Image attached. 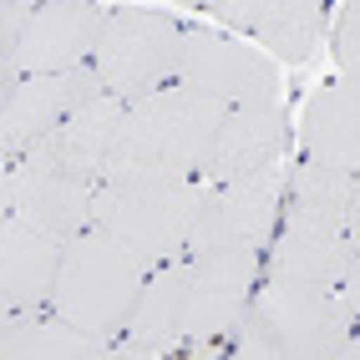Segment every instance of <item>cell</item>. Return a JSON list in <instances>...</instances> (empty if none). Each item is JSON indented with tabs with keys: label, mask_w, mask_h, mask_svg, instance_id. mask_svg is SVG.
<instances>
[{
	"label": "cell",
	"mask_w": 360,
	"mask_h": 360,
	"mask_svg": "<svg viewBox=\"0 0 360 360\" xmlns=\"http://www.w3.org/2000/svg\"><path fill=\"white\" fill-rule=\"evenodd\" d=\"M350 244L360 249V173H355V188H350Z\"/></svg>",
	"instance_id": "cell-23"
},
{
	"label": "cell",
	"mask_w": 360,
	"mask_h": 360,
	"mask_svg": "<svg viewBox=\"0 0 360 360\" xmlns=\"http://www.w3.org/2000/svg\"><path fill=\"white\" fill-rule=\"evenodd\" d=\"M274 158H290V117H284V97L274 102H238L224 112L219 137L208 148L203 162V183H224L238 178L259 162H274Z\"/></svg>",
	"instance_id": "cell-15"
},
{
	"label": "cell",
	"mask_w": 360,
	"mask_h": 360,
	"mask_svg": "<svg viewBox=\"0 0 360 360\" xmlns=\"http://www.w3.org/2000/svg\"><path fill=\"white\" fill-rule=\"evenodd\" d=\"M97 188L91 178H77L66 167L46 162L36 153L15 158L0 167V213L31 224L51 238H77L82 229H91V213H97Z\"/></svg>",
	"instance_id": "cell-8"
},
{
	"label": "cell",
	"mask_w": 360,
	"mask_h": 360,
	"mask_svg": "<svg viewBox=\"0 0 360 360\" xmlns=\"http://www.w3.org/2000/svg\"><path fill=\"white\" fill-rule=\"evenodd\" d=\"M0 355L6 360H112V345L77 330L56 309L0 315Z\"/></svg>",
	"instance_id": "cell-19"
},
{
	"label": "cell",
	"mask_w": 360,
	"mask_h": 360,
	"mask_svg": "<svg viewBox=\"0 0 360 360\" xmlns=\"http://www.w3.org/2000/svg\"><path fill=\"white\" fill-rule=\"evenodd\" d=\"M360 320L335 284L264 274L244 325L229 335V355L238 360H335L345 335Z\"/></svg>",
	"instance_id": "cell-3"
},
{
	"label": "cell",
	"mask_w": 360,
	"mask_h": 360,
	"mask_svg": "<svg viewBox=\"0 0 360 360\" xmlns=\"http://www.w3.org/2000/svg\"><path fill=\"white\" fill-rule=\"evenodd\" d=\"M122 117H127V102L112 97V91H102V97L82 102L56 132H46L31 153L46 158V162H56V167H66V173H77V178L102 183L107 162H112V148H117V132H122Z\"/></svg>",
	"instance_id": "cell-17"
},
{
	"label": "cell",
	"mask_w": 360,
	"mask_h": 360,
	"mask_svg": "<svg viewBox=\"0 0 360 360\" xmlns=\"http://www.w3.org/2000/svg\"><path fill=\"white\" fill-rule=\"evenodd\" d=\"M264 284V249H208L193 254L188 295V350H213L244 325Z\"/></svg>",
	"instance_id": "cell-9"
},
{
	"label": "cell",
	"mask_w": 360,
	"mask_h": 360,
	"mask_svg": "<svg viewBox=\"0 0 360 360\" xmlns=\"http://www.w3.org/2000/svg\"><path fill=\"white\" fill-rule=\"evenodd\" d=\"M213 15L229 31L259 41L284 66H304L325 36V6L320 0H224Z\"/></svg>",
	"instance_id": "cell-14"
},
{
	"label": "cell",
	"mask_w": 360,
	"mask_h": 360,
	"mask_svg": "<svg viewBox=\"0 0 360 360\" xmlns=\"http://www.w3.org/2000/svg\"><path fill=\"white\" fill-rule=\"evenodd\" d=\"M350 188L355 178L340 167H325L315 158H300L290 167L279 229L264 249V274L309 279V284H340L355 244H350Z\"/></svg>",
	"instance_id": "cell-2"
},
{
	"label": "cell",
	"mask_w": 360,
	"mask_h": 360,
	"mask_svg": "<svg viewBox=\"0 0 360 360\" xmlns=\"http://www.w3.org/2000/svg\"><path fill=\"white\" fill-rule=\"evenodd\" d=\"M107 6L97 0H36L20 41V66L31 71H71L97 56V41L107 31Z\"/></svg>",
	"instance_id": "cell-13"
},
{
	"label": "cell",
	"mask_w": 360,
	"mask_h": 360,
	"mask_svg": "<svg viewBox=\"0 0 360 360\" xmlns=\"http://www.w3.org/2000/svg\"><path fill=\"white\" fill-rule=\"evenodd\" d=\"M290 158L259 162L238 178L208 183L203 213L193 229V254L208 249H269L284 213V188H290Z\"/></svg>",
	"instance_id": "cell-7"
},
{
	"label": "cell",
	"mask_w": 360,
	"mask_h": 360,
	"mask_svg": "<svg viewBox=\"0 0 360 360\" xmlns=\"http://www.w3.org/2000/svg\"><path fill=\"white\" fill-rule=\"evenodd\" d=\"M61 238L0 213V315L20 309H51L61 274Z\"/></svg>",
	"instance_id": "cell-16"
},
{
	"label": "cell",
	"mask_w": 360,
	"mask_h": 360,
	"mask_svg": "<svg viewBox=\"0 0 360 360\" xmlns=\"http://www.w3.org/2000/svg\"><path fill=\"white\" fill-rule=\"evenodd\" d=\"M178 6H198V11H213V6H224V0H178Z\"/></svg>",
	"instance_id": "cell-25"
},
{
	"label": "cell",
	"mask_w": 360,
	"mask_h": 360,
	"mask_svg": "<svg viewBox=\"0 0 360 360\" xmlns=\"http://www.w3.org/2000/svg\"><path fill=\"white\" fill-rule=\"evenodd\" d=\"M178 56H183V20L153 6H117L107 15V31L91 61H97L102 86L112 97L142 102L178 82Z\"/></svg>",
	"instance_id": "cell-6"
},
{
	"label": "cell",
	"mask_w": 360,
	"mask_h": 360,
	"mask_svg": "<svg viewBox=\"0 0 360 360\" xmlns=\"http://www.w3.org/2000/svg\"><path fill=\"white\" fill-rule=\"evenodd\" d=\"M320 6H330V0H320Z\"/></svg>",
	"instance_id": "cell-26"
},
{
	"label": "cell",
	"mask_w": 360,
	"mask_h": 360,
	"mask_svg": "<svg viewBox=\"0 0 360 360\" xmlns=\"http://www.w3.org/2000/svg\"><path fill=\"white\" fill-rule=\"evenodd\" d=\"M224 102L203 97L193 86H162L142 102H127L122 132L107 162L112 183H183V178H203L208 148L219 137L224 122ZM102 178V183H107Z\"/></svg>",
	"instance_id": "cell-1"
},
{
	"label": "cell",
	"mask_w": 360,
	"mask_h": 360,
	"mask_svg": "<svg viewBox=\"0 0 360 360\" xmlns=\"http://www.w3.org/2000/svg\"><path fill=\"white\" fill-rule=\"evenodd\" d=\"M188 295H193V254L148 269L127 335L112 340V360H162L188 350Z\"/></svg>",
	"instance_id": "cell-12"
},
{
	"label": "cell",
	"mask_w": 360,
	"mask_h": 360,
	"mask_svg": "<svg viewBox=\"0 0 360 360\" xmlns=\"http://www.w3.org/2000/svg\"><path fill=\"white\" fill-rule=\"evenodd\" d=\"M203 178H183V183H102L97 188V213L91 224L112 233L117 244H127L148 269L167 259L193 254V229L203 213Z\"/></svg>",
	"instance_id": "cell-5"
},
{
	"label": "cell",
	"mask_w": 360,
	"mask_h": 360,
	"mask_svg": "<svg viewBox=\"0 0 360 360\" xmlns=\"http://www.w3.org/2000/svg\"><path fill=\"white\" fill-rule=\"evenodd\" d=\"M300 153L340 173H360V77L330 82L304 102L300 117Z\"/></svg>",
	"instance_id": "cell-18"
},
{
	"label": "cell",
	"mask_w": 360,
	"mask_h": 360,
	"mask_svg": "<svg viewBox=\"0 0 360 360\" xmlns=\"http://www.w3.org/2000/svg\"><path fill=\"white\" fill-rule=\"evenodd\" d=\"M26 20H31V6H26V0H0V97L26 82V66H20Z\"/></svg>",
	"instance_id": "cell-20"
},
{
	"label": "cell",
	"mask_w": 360,
	"mask_h": 360,
	"mask_svg": "<svg viewBox=\"0 0 360 360\" xmlns=\"http://www.w3.org/2000/svg\"><path fill=\"white\" fill-rule=\"evenodd\" d=\"M330 56L345 77H360V0H345L340 20H335V36H330Z\"/></svg>",
	"instance_id": "cell-21"
},
{
	"label": "cell",
	"mask_w": 360,
	"mask_h": 360,
	"mask_svg": "<svg viewBox=\"0 0 360 360\" xmlns=\"http://www.w3.org/2000/svg\"><path fill=\"white\" fill-rule=\"evenodd\" d=\"M335 290H340V300L350 304V315L360 320V249H355V259H350V269H345V279L335 284Z\"/></svg>",
	"instance_id": "cell-22"
},
{
	"label": "cell",
	"mask_w": 360,
	"mask_h": 360,
	"mask_svg": "<svg viewBox=\"0 0 360 360\" xmlns=\"http://www.w3.org/2000/svg\"><path fill=\"white\" fill-rule=\"evenodd\" d=\"M178 82L203 91V97L238 107V102H274L284 97L279 61L259 56L254 46L219 36L208 26H183V56H178Z\"/></svg>",
	"instance_id": "cell-10"
},
{
	"label": "cell",
	"mask_w": 360,
	"mask_h": 360,
	"mask_svg": "<svg viewBox=\"0 0 360 360\" xmlns=\"http://www.w3.org/2000/svg\"><path fill=\"white\" fill-rule=\"evenodd\" d=\"M97 61H82L71 71H31L15 91L0 97V162L26 158L46 132H56L82 102L102 97Z\"/></svg>",
	"instance_id": "cell-11"
},
{
	"label": "cell",
	"mask_w": 360,
	"mask_h": 360,
	"mask_svg": "<svg viewBox=\"0 0 360 360\" xmlns=\"http://www.w3.org/2000/svg\"><path fill=\"white\" fill-rule=\"evenodd\" d=\"M142 279H148V264L127 244H117L112 233H102L91 224L77 238H66L51 309L61 320H71L77 330H86V335H97V340L112 345L117 335H127V320H132L137 295H142Z\"/></svg>",
	"instance_id": "cell-4"
},
{
	"label": "cell",
	"mask_w": 360,
	"mask_h": 360,
	"mask_svg": "<svg viewBox=\"0 0 360 360\" xmlns=\"http://www.w3.org/2000/svg\"><path fill=\"white\" fill-rule=\"evenodd\" d=\"M335 360H360V325H355V330L345 335V345L335 350Z\"/></svg>",
	"instance_id": "cell-24"
}]
</instances>
